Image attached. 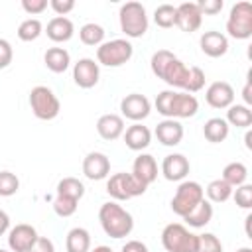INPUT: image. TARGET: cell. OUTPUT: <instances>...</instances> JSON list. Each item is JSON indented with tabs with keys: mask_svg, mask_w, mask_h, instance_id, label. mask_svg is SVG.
Wrapping results in <instances>:
<instances>
[{
	"mask_svg": "<svg viewBox=\"0 0 252 252\" xmlns=\"http://www.w3.org/2000/svg\"><path fill=\"white\" fill-rule=\"evenodd\" d=\"M98 220H100V226L102 230L106 232V236L110 238H126L132 230H134V219L132 215L120 207L118 203L114 201H108V203H102L100 209H98Z\"/></svg>",
	"mask_w": 252,
	"mask_h": 252,
	"instance_id": "1",
	"label": "cell"
},
{
	"mask_svg": "<svg viewBox=\"0 0 252 252\" xmlns=\"http://www.w3.org/2000/svg\"><path fill=\"white\" fill-rule=\"evenodd\" d=\"M118 22H120V30L126 33V37H142L148 32V14L144 4L140 2H126L120 6L118 12Z\"/></svg>",
	"mask_w": 252,
	"mask_h": 252,
	"instance_id": "2",
	"label": "cell"
},
{
	"mask_svg": "<svg viewBox=\"0 0 252 252\" xmlns=\"http://www.w3.org/2000/svg\"><path fill=\"white\" fill-rule=\"evenodd\" d=\"M199 234H193L181 222H169L161 230V244L165 252H197Z\"/></svg>",
	"mask_w": 252,
	"mask_h": 252,
	"instance_id": "3",
	"label": "cell"
},
{
	"mask_svg": "<svg viewBox=\"0 0 252 252\" xmlns=\"http://www.w3.org/2000/svg\"><path fill=\"white\" fill-rule=\"evenodd\" d=\"M30 108H32L35 118L53 120V118H57V114L61 110V102H59L57 94L49 87L37 85V87H33L30 91Z\"/></svg>",
	"mask_w": 252,
	"mask_h": 252,
	"instance_id": "4",
	"label": "cell"
},
{
	"mask_svg": "<svg viewBox=\"0 0 252 252\" xmlns=\"http://www.w3.org/2000/svg\"><path fill=\"white\" fill-rule=\"evenodd\" d=\"M134 55V47L128 39H110L96 47V63L104 67H120Z\"/></svg>",
	"mask_w": 252,
	"mask_h": 252,
	"instance_id": "5",
	"label": "cell"
},
{
	"mask_svg": "<svg viewBox=\"0 0 252 252\" xmlns=\"http://www.w3.org/2000/svg\"><path fill=\"white\" fill-rule=\"evenodd\" d=\"M205 199V191L201 187V183L197 181H181L175 189V195L171 199V211L177 217H185L189 215L201 201Z\"/></svg>",
	"mask_w": 252,
	"mask_h": 252,
	"instance_id": "6",
	"label": "cell"
},
{
	"mask_svg": "<svg viewBox=\"0 0 252 252\" xmlns=\"http://www.w3.org/2000/svg\"><path fill=\"white\" fill-rule=\"evenodd\" d=\"M146 185L142 181H138L132 173H114L108 177L106 181V193L114 199V201H128L134 197H140L146 193Z\"/></svg>",
	"mask_w": 252,
	"mask_h": 252,
	"instance_id": "7",
	"label": "cell"
},
{
	"mask_svg": "<svg viewBox=\"0 0 252 252\" xmlns=\"http://www.w3.org/2000/svg\"><path fill=\"white\" fill-rule=\"evenodd\" d=\"M226 32L234 39H248L252 37V4L242 0L230 8L226 20Z\"/></svg>",
	"mask_w": 252,
	"mask_h": 252,
	"instance_id": "8",
	"label": "cell"
},
{
	"mask_svg": "<svg viewBox=\"0 0 252 252\" xmlns=\"http://www.w3.org/2000/svg\"><path fill=\"white\" fill-rule=\"evenodd\" d=\"M152 104L148 100V96L140 94V93H130L120 100V112L122 118H128L132 122H140L144 118L150 116Z\"/></svg>",
	"mask_w": 252,
	"mask_h": 252,
	"instance_id": "9",
	"label": "cell"
},
{
	"mask_svg": "<svg viewBox=\"0 0 252 252\" xmlns=\"http://www.w3.org/2000/svg\"><path fill=\"white\" fill-rule=\"evenodd\" d=\"M98 77H100V67L91 57H81L73 65V81L81 89H93L98 83Z\"/></svg>",
	"mask_w": 252,
	"mask_h": 252,
	"instance_id": "10",
	"label": "cell"
},
{
	"mask_svg": "<svg viewBox=\"0 0 252 252\" xmlns=\"http://www.w3.org/2000/svg\"><path fill=\"white\" fill-rule=\"evenodd\" d=\"M203 22V14L197 6V2H183L179 6H175V26L181 32L193 33L201 28Z\"/></svg>",
	"mask_w": 252,
	"mask_h": 252,
	"instance_id": "11",
	"label": "cell"
},
{
	"mask_svg": "<svg viewBox=\"0 0 252 252\" xmlns=\"http://www.w3.org/2000/svg\"><path fill=\"white\" fill-rule=\"evenodd\" d=\"M37 230L32 224H16L14 228L8 230V246L12 252H30L32 246L37 240Z\"/></svg>",
	"mask_w": 252,
	"mask_h": 252,
	"instance_id": "12",
	"label": "cell"
},
{
	"mask_svg": "<svg viewBox=\"0 0 252 252\" xmlns=\"http://www.w3.org/2000/svg\"><path fill=\"white\" fill-rule=\"evenodd\" d=\"M83 173L91 181L106 179L110 173V159L102 152H89L83 159Z\"/></svg>",
	"mask_w": 252,
	"mask_h": 252,
	"instance_id": "13",
	"label": "cell"
},
{
	"mask_svg": "<svg viewBox=\"0 0 252 252\" xmlns=\"http://www.w3.org/2000/svg\"><path fill=\"white\" fill-rule=\"evenodd\" d=\"M205 100L213 108H228L234 104V89L226 81H215L205 91Z\"/></svg>",
	"mask_w": 252,
	"mask_h": 252,
	"instance_id": "14",
	"label": "cell"
},
{
	"mask_svg": "<svg viewBox=\"0 0 252 252\" xmlns=\"http://www.w3.org/2000/svg\"><path fill=\"white\" fill-rule=\"evenodd\" d=\"M187 77H189V67L181 59H177V57H171L163 65V69L159 71V75H158V79L165 81L169 87H175V89H185Z\"/></svg>",
	"mask_w": 252,
	"mask_h": 252,
	"instance_id": "15",
	"label": "cell"
},
{
	"mask_svg": "<svg viewBox=\"0 0 252 252\" xmlns=\"http://www.w3.org/2000/svg\"><path fill=\"white\" fill-rule=\"evenodd\" d=\"M191 163L183 154H169L161 161V173L167 181H183L189 175Z\"/></svg>",
	"mask_w": 252,
	"mask_h": 252,
	"instance_id": "16",
	"label": "cell"
},
{
	"mask_svg": "<svg viewBox=\"0 0 252 252\" xmlns=\"http://www.w3.org/2000/svg\"><path fill=\"white\" fill-rule=\"evenodd\" d=\"M197 110H199V100H197L195 94H189V93H173L169 118H173V120L191 118V116L197 114Z\"/></svg>",
	"mask_w": 252,
	"mask_h": 252,
	"instance_id": "17",
	"label": "cell"
},
{
	"mask_svg": "<svg viewBox=\"0 0 252 252\" xmlns=\"http://www.w3.org/2000/svg\"><path fill=\"white\" fill-rule=\"evenodd\" d=\"M156 138L161 146H177L181 140H183V126L179 120H173V118H165L161 122H158L156 126Z\"/></svg>",
	"mask_w": 252,
	"mask_h": 252,
	"instance_id": "18",
	"label": "cell"
},
{
	"mask_svg": "<svg viewBox=\"0 0 252 252\" xmlns=\"http://www.w3.org/2000/svg\"><path fill=\"white\" fill-rule=\"evenodd\" d=\"M132 175L146 187L158 179V161L150 154H140L132 163Z\"/></svg>",
	"mask_w": 252,
	"mask_h": 252,
	"instance_id": "19",
	"label": "cell"
},
{
	"mask_svg": "<svg viewBox=\"0 0 252 252\" xmlns=\"http://www.w3.org/2000/svg\"><path fill=\"white\" fill-rule=\"evenodd\" d=\"M199 45H201V51L209 57H222L226 51H228V37L217 30H211V32H205L199 39Z\"/></svg>",
	"mask_w": 252,
	"mask_h": 252,
	"instance_id": "20",
	"label": "cell"
},
{
	"mask_svg": "<svg viewBox=\"0 0 252 252\" xmlns=\"http://www.w3.org/2000/svg\"><path fill=\"white\" fill-rule=\"evenodd\" d=\"M122 136H124V144H126L132 152H142V150H146V148L150 146V142H152V132H150V128L144 126V124H140V122H134L132 126H128Z\"/></svg>",
	"mask_w": 252,
	"mask_h": 252,
	"instance_id": "21",
	"label": "cell"
},
{
	"mask_svg": "<svg viewBox=\"0 0 252 252\" xmlns=\"http://www.w3.org/2000/svg\"><path fill=\"white\" fill-rule=\"evenodd\" d=\"M45 33L51 41L55 43H65L73 37L75 33V26L73 22L67 18V16H55L47 22V28H45Z\"/></svg>",
	"mask_w": 252,
	"mask_h": 252,
	"instance_id": "22",
	"label": "cell"
},
{
	"mask_svg": "<svg viewBox=\"0 0 252 252\" xmlns=\"http://www.w3.org/2000/svg\"><path fill=\"white\" fill-rule=\"evenodd\" d=\"M96 132L102 140H116L124 134V118L120 114H102L96 120Z\"/></svg>",
	"mask_w": 252,
	"mask_h": 252,
	"instance_id": "23",
	"label": "cell"
},
{
	"mask_svg": "<svg viewBox=\"0 0 252 252\" xmlns=\"http://www.w3.org/2000/svg\"><path fill=\"white\" fill-rule=\"evenodd\" d=\"M43 63L51 73H65L71 65V55L65 47H49L43 55Z\"/></svg>",
	"mask_w": 252,
	"mask_h": 252,
	"instance_id": "24",
	"label": "cell"
},
{
	"mask_svg": "<svg viewBox=\"0 0 252 252\" xmlns=\"http://www.w3.org/2000/svg\"><path fill=\"white\" fill-rule=\"evenodd\" d=\"M228 132H230V126L226 124L224 118H219V116L209 118V120L205 122V126H203V136H205V140L211 142V144H220V142H224V140L228 138Z\"/></svg>",
	"mask_w": 252,
	"mask_h": 252,
	"instance_id": "25",
	"label": "cell"
},
{
	"mask_svg": "<svg viewBox=\"0 0 252 252\" xmlns=\"http://www.w3.org/2000/svg\"><path fill=\"white\" fill-rule=\"evenodd\" d=\"M65 248L67 252H89L91 250V234L83 226H75L67 232L65 238Z\"/></svg>",
	"mask_w": 252,
	"mask_h": 252,
	"instance_id": "26",
	"label": "cell"
},
{
	"mask_svg": "<svg viewBox=\"0 0 252 252\" xmlns=\"http://www.w3.org/2000/svg\"><path fill=\"white\" fill-rule=\"evenodd\" d=\"M211 219H213V203H209L207 199H203L189 215L183 217V220L193 228H203L205 224L211 222Z\"/></svg>",
	"mask_w": 252,
	"mask_h": 252,
	"instance_id": "27",
	"label": "cell"
},
{
	"mask_svg": "<svg viewBox=\"0 0 252 252\" xmlns=\"http://www.w3.org/2000/svg\"><path fill=\"white\" fill-rule=\"evenodd\" d=\"M226 124L236 128H248L252 124V110L246 104H230L226 110Z\"/></svg>",
	"mask_w": 252,
	"mask_h": 252,
	"instance_id": "28",
	"label": "cell"
},
{
	"mask_svg": "<svg viewBox=\"0 0 252 252\" xmlns=\"http://www.w3.org/2000/svg\"><path fill=\"white\" fill-rule=\"evenodd\" d=\"M205 193H207V201L209 203H224V201H228L230 197H232V187L222 179V177H219V179H213L209 185H207V189H203Z\"/></svg>",
	"mask_w": 252,
	"mask_h": 252,
	"instance_id": "29",
	"label": "cell"
},
{
	"mask_svg": "<svg viewBox=\"0 0 252 252\" xmlns=\"http://www.w3.org/2000/svg\"><path fill=\"white\" fill-rule=\"evenodd\" d=\"M246 177H248V169L242 161H230L224 165L222 169V179L234 189L238 185H244L246 183Z\"/></svg>",
	"mask_w": 252,
	"mask_h": 252,
	"instance_id": "30",
	"label": "cell"
},
{
	"mask_svg": "<svg viewBox=\"0 0 252 252\" xmlns=\"http://www.w3.org/2000/svg\"><path fill=\"white\" fill-rule=\"evenodd\" d=\"M79 37L85 45H91V47H98L100 43H104V28L100 24H94V22H89L85 24L81 30H79Z\"/></svg>",
	"mask_w": 252,
	"mask_h": 252,
	"instance_id": "31",
	"label": "cell"
},
{
	"mask_svg": "<svg viewBox=\"0 0 252 252\" xmlns=\"http://www.w3.org/2000/svg\"><path fill=\"white\" fill-rule=\"evenodd\" d=\"M57 195L69 197V199H75V201H81L83 195H85V185L77 177H63L57 183Z\"/></svg>",
	"mask_w": 252,
	"mask_h": 252,
	"instance_id": "32",
	"label": "cell"
},
{
	"mask_svg": "<svg viewBox=\"0 0 252 252\" xmlns=\"http://www.w3.org/2000/svg\"><path fill=\"white\" fill-rule=\"evenodd\" d=\"M43 32V26L37 18H28L18 26V37L22 41H35Z\"/></svg>",
	"mask_w": 252,
	"mask_h": 252,
	"instance_id": "33",
	"label": "cell"
},
{
	"mask_svg": "<svg viewBox=\"0 0 252 252\" xmlns=\"http://www.w3.org/2000/svg\"><path fill=\"white\" fill-rule=\"evenodd\" d=\"M154 22L156 26L159 28H171L175 26V6L171 4H159L156 10H154Z\"/></svg>",
	"mask_w": 252,
	"mask_h": 252,
	"instance_id": "34",
	"label": "cell"
},
{
	"mask_svg": "<svg viewBox=\"0 0 252 252\" xmlns=\"http://www.w3.org/2000/svg\"><path fill=\"white\" fill-rule=\"evenodd\" d=\"M20 191V179L12 171H0V197H12Z\"/></svg>",
	"mask_w": 252,
	"mask_h": 252,
	"instance_id": "35",
	"label": "cell"
},
{
	"mask_svg": "<svg viewBox=\"0 0 252 252\" xmlns=\"http://www.w3.org/2000/svg\"><path fill=\"white\" fill-rule=\"evenodd\" d=\"M205 87V71L197 65L189 67V77H187V85L183 89V93H199Z\"/></svg>",
	"mask_w": 252,
	"mask_h": 252,
	"instance_id": "36",
	"label": "cell"
},
{
	"mask_svg": "<svg viewBox=\"0 0 252 252\" xmlns=\"http://www.w3.org/2000/svg\"><path fill=\"white\" fill-rule=\"evenodd\" d=\"M77 207H79V201L69 199V197L55 195V201H53V211H55V215H57V217H63V219H65V217H71V215H75Z\"/></svg>",
	"mask_w": 252,
	"mask_h": 252,
	"instance_id": "37",
	"label": "cell"
},
{
	"mask_svg": "<svg viewBox=\"0 0 252 252\" xmlns=\"http://www.w3.org/2000/svg\"><path fill=\"white\" fill-rule=\"evenodd\" d=\"M197 252H222V242H220V238L215 236L213 232L199 234Z\"/></svg>",
	"mask_w": 252,
	"mask_h": 252,
	"instance_id": "38",
	"label": "cell"
},
{
	"mask_svg": "<svg viewBox=\"0 0 252 252\" xmlns=\"http://www.w3.org/2000/svg\"><path fill=\"white\" fill-rule=\"evenodd\" d=\"M232 197H234V203L240 209H250L252 207V185H248V183L238 185L232 191Z\"/></svg>",
	"mask_w": 252,
	"mask_h": 252,
	"instance_id": "39",
	"label": "cell"
},
{
	"mask_svg": "<svg viewBox=\"0 0 252 252\" xmlns=\"http://www.w3.org/2000/svg\"><path fill=\"white\" fill-rule=\"evenodd\" d=\"M173 93H175V91H161V93L156 96V110H158L161 116H165V118H169Z\"/></svg>",
	"mask_w": 252,
	"mask_h": 252,
	"instance_id": "40",
	"label": "cell"
},
{
	"mask_svg": "<svg viewBox=\"0 0 252 252\" xmlns=\"http://www.w3.org/2000/svg\"><path fill=\"white\" fill-rule=\"evenodd\" d=\"M14 59V49L12 43L4 37H0V69H6Z\"/></svg>",
	"mask_w": 252,
	"mask_h": 252,
	"instance_id": "41",
	"label": "cell"
},
{
	"mask_svg": "<svg viewBox=\"0 0 252 252\" xmlns=\"http://www.w3.org/2000/svg\"><path fill=\"white\" fill-rule=\"evenodd\" d=\"M197 6H199V10H201V14L215 16V14H219V12L222 10L224 2H222V0H199Z\"/></svg>",
	"mask_w": 252,
	"mask_h": 252,
	"instance_id": "42",
	"label": "cell"
},
{
	"mask_svg": "<svg viewBox=\"0 0 252 252\" xmlns=\"http://www.w3.org/2000/svg\"><path fill=\"white\" fill-rule=\"evenodd\" d=\"M22 8H24V12L35 16L47 8V0H22Z\"/></svg>",
	"mask_w": 252,
	"mask_h": 252,
	"instance_id": "43",
	"label": "cell"
},
{
	"mask_svg": "<svg viewBox=\"0 0 252 252\" xmlns=\"http://www.w3.org/2000/svg\"><path fill=\"white\" fill-rule=\"evenodd\" d=\"M49 6L57 16H67L75 8V2L73 0H49Z\"/></svg>",
	"mask_w": 252,
	"mask_h": 252,
	"instance_id": "44",
	"label": "cell"
},
{
	"mask_svg": "<svg viewBox=\"0 0 252 252\" xmlns=\"http://www.w3.org/2000/svg\"><path fill=\"white\" fill-rule=\"evenodd\" d=\"M30 252H55V246H53L51 238H47V236H37V240H35V244L32 246Z\"/></svg>",
	"mask_w": 252,
	"mask_h": 252,
	"instance_id": "45",
	"label": "cell"
},
{
	"mask_svg": "<svg viewBox=\"0 0 252 252\" xmlns=\"http://www.w3.org/2000/svg\"><path fill=\"white\" fill-rule=\"evenodd\" d=\"M120 252H150V250H148V246H146L144 242H140V240H128V242L122 246Z\"/></svg>",
	"mask_w": 252,
	"mask_h": 252,
	"instance_id": "46",
	"label": "cell"
},
{
	"mask_svg": "<svg viewBox=\"0 0 252 252\" xmlns=\"http://www.w3.org/2000/svg\"><path fill=\"white\" fill-rule=\"evenodd\" d=\"M8 230H10V217L6 211L0 209V236H4Z\"/></svg>",
	"mask_w": 252,
	"mask_h": 252,
	"instance_id": "47",
	"label": "cell"
},
{
	"mask_svg": "<svg viewBox=\"0 0 252 252\" xmlns=\"http://www.w3.org/2000/svg\"><path fill=\"white\" fill-rule=\"evenodd\" d=\"M242 96H244V102H246V106H248V104H252V91H250V81H248V83L244 85Z\"/></svg>",
	"mask_w": 252,
	"mask_h": 252,
	"instance_id": "48",
	"label": "cell"
},
{
	"mask_svg": "<svg viewBox=\"0 0 252 252\" xmlns=\"http://www.w3.org/2000/svg\"><path fill=\"white\" fill-rule=\"evenodd\" d=\"M89 252H112V248H110V246L100 244V246H94V248H93V250H89Z\"/></svg>",
	"mask_w": 252,
	"mask_h": 252,
	"instance_id": "49",
	"label": "cell"
},
{
	"mask_svg": "<svg viewBox=\"0 0 252 252\" xmlns=\"http://www.w3.org/2000/svg\"><path fill=\"white\" fill-rule=\"evenodd\" d=\"M244 140H246V148L250 150V148H252V144H250V140H252V134H250V132H246V138H244Z\"/></svg>",
	"mask_w": 252,
	"mask_h": 252,
	"instance_id": "50",
	"label": "cell"
},
{
	"mask_svg": "<svg viewBox=\"0 0 252 252\" xmlns=\"http://www.w3.org/2000/svg\"><path fill=\"white\" fill-rule=\"evenodd\" d=\"M236 252H252V248H248V246H242V248H238Z\"/></svg>",
	"mask_w": 252,
	"mask_h": 252,
	"instance_id": "51",
	"label": "cell"
},
{
	"mask_svg": "<svg viewBox=\"0 0 252 252\" xmlns=\"http://www.w3.org/2000/svg\"><path fill=\"white\" fill-rule=\"evenodd\" d=\"M0 252H8V250H2V248H0Z\"/></svg>",
	"mask_w": 252,
	"mask_h": 252,
	"instance_id": "52",
	"label": "cell"
}]
</instances>
